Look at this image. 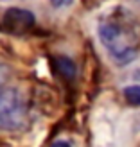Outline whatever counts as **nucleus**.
<instances>
[{
	"label": "nucleus",
	"mask_w": 140,
	"mask_h": 147,
	"mask_svg": "<svg viewBox=\"0 0 140 147\" xmlns=\"http://www.w3.org/2000/svg\"><path fill=\"white\" fill-rule=\"evenodd\" d=\"M97 36L110 59L117 65H129L140 54V24L124 7L102 14L97 24Z\"/></svg>",
	"instance_id": "nucleus-1"
},
{
	"label": "nucleus",
	"mask_w": 140,
	"mask_h": 147,
	"mask_svg": "<svg viewBox=\"0 0 140 147\" xmlns=\"http://www.w3.org/2000/svg\"><path fill=\"white\" fill-rule=\"evenodd\" d=\"M27 124V102L20 90L4 86L0 90V129L18 131Z\"/></svg>",
	"instance_id": "nucleus-2"
},
{
	"label": "nucleus",
	"mask_w": 140,
	"mask_h": 147,
	"mask_svg": "<svg viewBox=\"0 0 140 147\" xmlns=\"http://www.w3.org/2000/svg\"><path fill=\"white\" fill-rule=\"evenodd\" d=\"M4 25L9 27L11 31H25V29L34 25V16L31 11L20 9V7H13L5 13L4 16Z\"/></svg>",
	"instance_id": "nucleus-3"
},
{
	"label": "nucleus",
	"mask_w": 140,
	"mask_h": 147,
	"mask_svg": "<svg viewBox=\"0 0 140 147\" xmlns=\"http://www.w3.org/2000/svg\"><path fill=\"white\" fill-rule=\"evenodd\" d=\"M54 68L63 79H67V81L76 79V74H77L76 63H74L70 57H67V56H57L54 59Z\"/></svg>",
	"instance_id": "nucleus-4"
},
{
	"label": "nucleus",
	"mask_w": 140,
	"mask_h": 147,
	"mask_svg": "<svg viewBox=\"0 0 140 147\" xmlns=\"http://www.w3.org/2000/svg\"><path fill=\"white\" fill-rule=\"evenodd\" d=\"M124 97L129 104L133 106H140V84H131L124 90Z\"/></svg>",
	"instance_id": "nucleus-5"
},
{
	"label": "nucleus",
	"mask_w": 140,
	"mask_h": 147,
	"mask_svg": "<svg viewBox=\"0 0 140 147\" xmlns=\"http://www.w3.org/2000/svg\"><path fill=\"white\" fill-rule=\"evenodd\" d=\"M7 77H9V68L5 67V65H2L0 63V90L5 86V83H7Z\"/></svg>",
	"instance_id": "nucleus-6"
},
{
	"label": "nucleus",
	"mask_w": 140,
	"mask_h": 147,
	"mask_svg": "<svg viewBox=\"0 0 140 147\" xmlns=\"http://www.w3.org/2000/svg\"><path fill=\"white\" fill-rule=\"evenodd\" d=\"M72 2L74 0H50L54 9H67L68 5H72Z\"/></svg>",
	"instance_id": "nucleus-7"
},
{
	"label": "nucleus",
	"mask_w": 140,
	"mask_h": 147,
	"mask_svg": "<svg viewBox=\"0 0 140 147\" xmlns=\"http://www.w3.org/2000/svg\"><path fill=\"white\" fill-rule=\"evenodd\" d=\"M50 147H72V145H70L67 140H56V142H54L52 145H50Z\"/></svg>",
	"instance_id": "nucleus-8"
},
{
	"label": "nucleus",
	"mask_w": 140,
	"mask_h": 147,
	"mask_svg": "<svg viewBox=\"0 0 140 147\" xmlns=\"http://www.w3.org/2000/svg\"><path fill=\"white\" fill-rule=\"evenodd\" d=\"M131 2H133L135 5H138V7H140V0H131Z\"/></svg>",
	"instance_id": "nucleus-9"
},
{
	"label": "nucleus",
	"mask_w": 140,
	"mask_h": 147,
	"mask_svg": "<svg viewBox=\"0 0 140 147\" xmlns=\"http://www.w3.org/2000/svg\"><path fill=\"white\" fill-rule=\"evenodd\" d=\"M0 2H14V0H0Z\"/></svg>",
	"instance_id": "nucleus-10"
}]
</instances>
